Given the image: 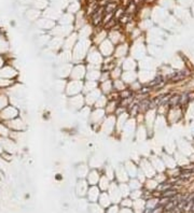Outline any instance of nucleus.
<instances>
[{
    "mask_svg": "<svg viewBox=\"0 0 194 213\" xmlns=\"http://www.w3.org/2000/svg\"><path fill=\"white\" fill-rule=\"evenodd\" d=\"M149 90V88H147V87H145V88H142V90H141V93H147Z\"/></svg>",
    "mask_w": 194,
    "mask_h": 213,
    "instance_id": "7",
    "label": "nucleus"
},
{
    "mask_svg": "<svg viewBox=\"0 0 194 213\" xmlns=\"http://www.w3.org/2000/svg\"><path fill=\"white\" fill-rule=\"evenodd\" d=\"M162 82H163V77H162L161 75H158V77L153 80V82L150 83V86H155V85H158V83H162Z\"/></svg>",
    "mask_w": 194,
    "mask_h": 213,
    "instance_id": "5",
    "label": "nucleus"
},
{
    "mask_svg": "<svg viewBox=\"0 0 194 213\" xmlns=\"http://www.w3.org/2000/svg\"><path fill=\"white\" fill-rule=\"evenodd\" d=\"M179 100H180V97L175 96V97H171L168 102H169V104H170L171 107H175V106H177L178 103H179Z\"/></svg>",
    "mask_w": 194,
    "mask_h": 213,
    "instance_id": "4",
    "label": "nucleus"
},
{
    "mask_svg": "<svg viewBox=\"0 0 194 213\" xmlns=\"http://www.w3.org/2000/svg\"><path fill=\"white\" fill-rule=\"evenodd\" d=\"M176 190H165L164 193L162 194V196L163 197H168V198H171L173 196H176Z\"/></svg>",
    "mask_w": 194,
    "mask_h": 213,
    "instance_id": "3",
    "label": "nucleus"
},
{
    "mask_svg": "<svg viewBox=\"0 0 194 213\" xmlns=\"http://www.w3.org/2000/svg\"><path fill=\"white\" fill-rule=\"evenodd\" d=\"M116 8V3H113V2H108L106 4V13H113L114 12V10Z\"/></svg>",
    "mask_w": 194,
    "mask_h": 213,
    "instance_id": "2",
    "label": "nucleus"
},
{
    "mask_svg": "<svg viewBox=\"0 0 194 213\" xmlns=\"http://www.w3.org/2000/svg\"><path fill=\"white\" fill-rule=\"evenodd\" d=\"M189 100V95L188 94H183L182 96H181L180 100H179V103H185Z\"/></svg>",
    "mask_w": 194,
    "mask_h": 213,
    "instance_id": "6",
    "label": "nucleus"
},
{
    "mask_svg": "<svg viewBox=\"0 0 194 213\" xmlns=\"http://www.w3.org/2000/svg\"><path fill=\"white\" fill-rule=\"evenodd\" d=\"M103 8H99L98 10L95 11L93 15V22L94 24H98V23L103 19Z\"/></svg>",
    "mask_w": 194,
    "mask_h": 213,
    "instance_id": "1",
    "label": "nucleus"
}]
</instances>
